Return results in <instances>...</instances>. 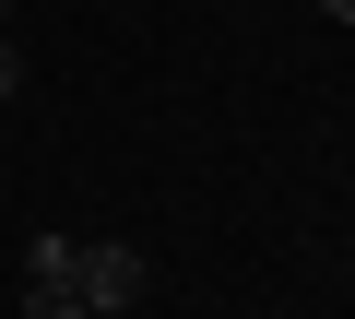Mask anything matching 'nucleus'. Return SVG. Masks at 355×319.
I'll use <instances>...</instances> for the list:
<instances>
[{"mask_svg":"<svg viewBox=\"0 0 355 319\" xmlns=\"http://www.w3.org/2000/svg\"><path fill=\"white\" fill-rule=\"evenodd\" d=\"M12 95H24V48L0 36V107H12Z\"/></svg>","mask_w":355,"mask_h":319,"instance_id":"obj_4","label":"nucleus"},{"mask_svg":"<svg viewBox=\"0 0 355 319\" xmlns=\"http://www.w3.org/2000/svg\"><path fill=\"white\" fill-rule=\"evenodd\" d=\"M71 260H83V237H60V225L24 237V284H71Z\"/></svg>","mask_w":355,"mask_h":319,"instance_id":"obj_2","label":"nucleus"},{"mask_svg":"<svg viewBox=\"0 0 355 319\" xmlns=\"http://www.w3.org/2000/svg\"><path fill=\"white\" fill-rule=\"evenodd\" d=\"M0 24H12V0H0Z\"/></svg>","mask_w":355,"mask_h":319,"instance_id":"obj_6","label":"nucleus"},{"mask_svg":"<svg viewBox=\"0 0 355 319\" xmlns=\"http://www.w3.org/2000/svg\"><path fill=\"white\" fill-rule=\"evenodd\" d=\"M142 284H154V272H142V248H119V237L71 260V295H83L95 319H119V307H142Z\"/></svg>","mask_w":355,"mask_h":319,"instance_id":"obj_1","label":"nucleus"},{"mask_svg":"<svg viewBox=\"0 0 355 319\" xmlns=\"http://www.w3.org/2000/svg\"><path fill=\"white\" fill-rule=\"evenodd\" d=\"M24 319H95V307H83L71 284H24Z\"/></svg>","mask_w":355,"mask_h":319,"instance_id":"obj_3","label":"nucleus"},{"mask_svg":"<svg viewBox=\"0 0 355 319\" xmlns=\"http://www.w3.org/2000/svg\"><path fill=\"white\" fill-rule=\"evenodd\" d=\"M320 12H331V24H355V0H320Z\"/></svg>","mask_w":355,"mask_h":319,"instance_id":"obj_5","label":"nucleus"}]
</instances>
